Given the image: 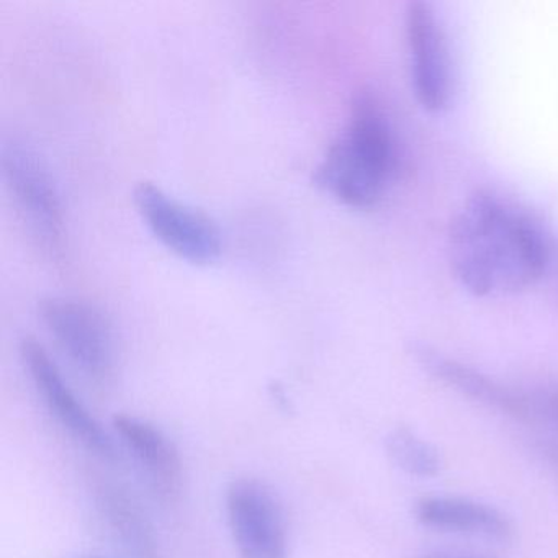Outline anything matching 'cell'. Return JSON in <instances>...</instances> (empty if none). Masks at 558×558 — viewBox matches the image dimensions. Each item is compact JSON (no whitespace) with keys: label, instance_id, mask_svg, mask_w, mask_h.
<instances>
[{"label":"cell","instance_id":"3","mask_svg":"<svg viewBox=\"0 0 558 558\" xmlns=\"http://www.w3.org/2000/svg\"><path fill=\"white\" fill-rule=\"evenodd\" d=\"M2 174L28 230L50 256H60L64 244V214L60 191L41 153L25 140L12 136L2 143Z\"/></svg>","mask_w":558,"mask_h":558},{"label":"cell","instance_id":"7","mask_svg":"<svg viewBox=\"0 0 558 558\" xmlns=\"http://www.w3.org/2000/svg\"><path fill=\"white\" fill-rule=\"evenodd\" d=\"M21 355L35 390L58 424L90 452L102 459L116 460L119 452L112 437L71 390L47 349L34 338H25Z\"/></svg>","mask_w":558,"mask_h":558},{"label":"cell","instance_id":"9","mask_svg":"<svg viewBox=\"0 0 558 558\" xmlns=\"http://www.w3.org/2000/svg\"><path fill=\"white\" fill-rule=\"evenodd\" d=\"M113 427L162 501H174L182 488V460L165 430L142 417L119 414Z\"/></svg>","mask_w":558,"mask_h":558},{"label":"cell","instance_id":"5","mask_svg":"<svg viewBox=\"0 0 558 558\" xmlns=\"http://www.w3.org/2000/svg\"><path fill=\"white\" fill-rule=\"evenodd\" d=\"M133 201L146 227L182 259L204 266L220 257L221 231L205 211L179 201L155 182H140Z\"/></svg>","mask_w":558,"mask_h":558},{"label":"cell","instance_id":"10","mask_svg":"<svg viewBox=\"0 0 558 558\" xmlns=\"http://www.w3.org/2000/svg\"><path fill=\"white\" fill-rule=\"evenodd\" d=\"M413 354L417 362L442 384L456 388L460 393L466 395L506 416L524 421V423H534L531 395L506 387V385L486 377L482 372L446 357L427 345L414 344Z\"/></svg>","mask_w":558,"mask_h":558},{"label":"cell","instance_id":"8","mask_svg":"<svg viewBox=\"0 0 558 558\" xmlns=\"http://www.w3.org/2000/svg\"><path fill=\"white\" fill-rule=\"evenodd\" d=\"M411 77L421 106L439 112L449 102L450 74L446 38L429 4L413 2L407 12Z\"/></svg>","mask_w":558,"mask_h":558},{"label":"cell","instance_id":"16","mask_svg":"<svg viewBox=\"0 0 558 558\" xmlns=\"http://www.w3.org/2000/svg\"><path fill=\"white\" fill-rule=\"evenodd\" d=\"M77 558H109V557H102V555H86V557H77Z\"/></svg>","mask_w":558,"mask_h":558},{"label":"cell","instance_id":"12","mask_svg":"<svg viewBox=\"0 0 558 558\" xmlns=\"http://www.w3.org/2000/svg\"><path fill=\"white\" fill-rule=\"evenodd\" d=\"M97 506L113 534L138 558H158L155 532L145 512L126 492L113 485L97 489Z\"/></svg>","mask_w":558,"mask_h":558},{"label":"cell","instance_id":"14","mask_svg":"<svg viewBox=\"0 0 558 558\" xmlns=\"http://www.w3.org/2000/svg\"><path fill=\"white\" fill-rule=\"evenodd\" d=\"M531 398L534 423L542 421L558 427V388L531 395Z\"/></svg>","mask_w":558,"mask_h":558},{"label":"cell","instance_id":"4","mask_svg":"<svg viewBox=\"0 0 558 558\" xmlns=\"http://www.w3.org/2000/svg\"><path fill=\"white\" fill-rule=\"evenodd\" d=\"M41 322L61 351L90 380L102 384L116 372L119 348L110 319L97 306L70 296L40 303Z\"/></svg>","mask_w":558,"mask_h":558},{"label":"cell","instance_id":"6","mask_svg":"<svg viewBox=\"0 0 558 558\" xmlns=\"http://www.w3.org/2000/svg\"><path fill=\"white\" fill-rule=\"evenodd\" d=\"M227 515L241 558H289L286 512L266 483L234 480L227 492Z\"/></svg>","mask_w":558,"mask_h":558},{"label":"cell","instance_id":"2","mask_svg":"<svg viewBox=\"0 0 558 558\" xmlns=\"http://www.w3.org/2000/svg\"><path fill=\"white\" fill-rule=\"evenodd\" d=\"M397 146L387 116L371 93H359L351 119L315 172L323 191L352 208L381 201L397 172Z\"/></svg>","mask_w":558,"mask_h":558},{"label":"cell","instance_id":"1","mask_svg":"<svg viewBox=\"0 0 558 558\" xmlns=\"http://www.w3.org/2000/svg\"><path fill=\"white\" fill-rule=\"evenodd\" d=\"M450 260L462 286L478 296L537 282L550 260L537 223L492 192H476L450 228Z\"/></svg>","mask_w":558,"mask_h":558},{"label":"cell","instance_id":"15","mask_svg":"<svg viewBox=\"0 0 558 558\" xmlns=\"http://www.w3.org/2000/svg\"><path fill=\"white\" fill-rule=\"evenodd\" d=\"M420 558H495L480 551L462 550V548H433L426 550Z\"/></svg>","mask_w":558,"mask_h":558},{"label":"cell","instance_id":"13","mask_svg":"<svg viewBox=\"0 0 558 558\" xmlns=\"http://www.w3.org/2000/svg\"><path fill=\"white\" fill-rule=\"evenodd\" d=\"M387 452L395 465L420 478H429L440 470V456L433 444L408 427H397L387 436Z\"/></svg>","mask_w":558,"mask_h":558},{"label":"cell","instance_id":"11","mask_svg":"<svg viewBox=\"0 0 558 558\" xmlns=\"http://www.w3.org/2000/svg\"><path fill=\"white\" fill-rule=\"evenodd\" d=\"M416 518L426 527L452 534L476 535L489 541L511 538L509 519L495 506L460 496H427L416 505Z\"/></svg>","mask_w":558,"mask_h":558}]
</instances>
